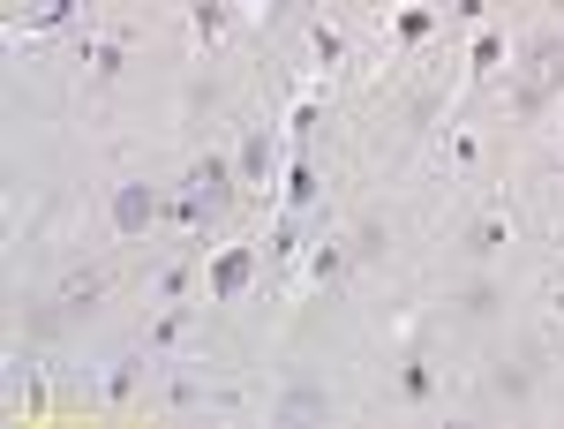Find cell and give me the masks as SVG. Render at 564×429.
<instances>
[{
	"mask_svg": "<svg viewBox=\"0 0 564 429\" xmlns=\"http://www.w3.org/2000/svg\"><path fill=\"white\" fill-rule=\"evenodd\" d=\"M113 219H120V226H129V234H136V226L151 219V196H143V189H129V196H120V204H113Z\"/></svg>",
	"mask_w": 564,
	"mask_h": 429,
	"instance_id": "6da1fadb",
	"label": "cell"
}]
</instances>
